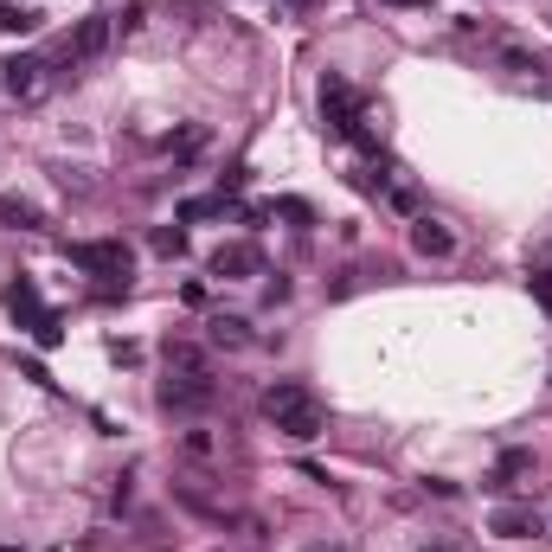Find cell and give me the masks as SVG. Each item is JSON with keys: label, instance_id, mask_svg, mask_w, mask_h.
<instances>
[{"label": "cell", "instance_id": "cell-8", "mask_svg": "<svg viewBox=\"0 0 552 552\" xmlns=\"http://www.w3.org/2000/svg\"><path fill=\"white\" fill-rule=\"evenodd\" d=\"M264 270V251H257V244H219V251H212V276H225V283H232V276H257Z\"/></svg>", "mask_w": 552, "mask_h": 552}, {"label": "cell", "instance_id": "cell-4", "mask_svg": "<svg viewBox=\"0 0 552 552\" xmlns=\"http://www.w3.org/2000/svg\"><path fill=\"white\" fill-rule=\"evenodd\" d=\"M71 264L110 276V289H129V244L122 238H90V244H71Z\"/></svg>", "mask_w": 552, "mask_h": 552}, {"label": "cell", "instance_id": "cell-10", "mask_svg": "<svg viewBox=\"0 0 552 552\" xmlns=\"http://www.w3.org/2000/svg\"><path fill=\"white\" fill-rule=\"evenodd\" d=\"M7 315L20 321V328H39V321L52 315V309H45V302H39V289L20 276V283H7Z\"/></svg>", "mask_w": 552, "mask_h": 552}, {"label": "cell", "instance_id": "cell-2", "mask_svg": "<svg viewBox=\"0 0 552 552\" xmlns=\"http://www.w3.org/2000/svg\"><path fill=\"white\" fill-rule=\"evenodd\" d=\"M321 122H328L341 142H360L366 155L379 148V142H373V129H366V97H360V90L347 84V78H334V71L321 78Z\"/></svg>", "mask_w": 552, "mask_h": 552}, {"label": "cell", "instance_id": "cell-11", "mask_svg": "<svg viewBox=\"0 0 552 552\" xmlns=\"http://www.w3.org/2000/svg\"><path fill=\"white\" fill-rule=\"evenodd\" d=\"M527 469H533L527 450H501V456H495V475H488V488H495V495H508V488H514Z\"/></svg>", "mask_w": 552, "mask_h": 552}, {"label": "cell", "instance_id": "cell-23", "mask_svg": "<svg viewBox=\"0 0 552 552\" xmlns=\"http://www.w3.org/2000/svg\"><path fill=\"white\" fill-rule=\"evenodd\" d=\"M33 341H39V347H58V341H65V328H58V315H45V321H39V328H33Z\"/></svg>", "mask_w": 552, "mask_h": 552}, {"label": "cell", "instance_id": "cell-12", "mask_svg": "<svg viewBox=\"0 0 552 552\" xmlns=\"http://www.w3.org/2000/svg\"><path fill=\"white\" fill-rule=\"evenodd\" d=\"M0 219L20 225V232H45V212L33 206V199H20V193H0Z\"/></svg>", "mask_w": 552, "mask_h": 552}, {"label": "cell", "instance_id": "cell-17", "mask_svg": "<svg viewBox=\"0 0 552 552\" xmlns=\"http://www.w3.org/2000/svg\"><path fill=\"white\" fill-rule=\"evenodd\" d=\"M232 206L225 193H206V199H180V225H199V219H219V212Z\"/></svg>", "mask_w": 552, "mask_h": 552}, {"label": "cell", "instance_id": "cell-9", "mask_svg": "<svg viewBox=\"0 0 552 552\" xmlns=\"http://www.w3.org/2000/svg\"><path fill=\"white\" fill-rule=\"evenodd\" d=\"M488 533H501V540H533V533H546V520L533 514V508H495Z\"/></svg>", "mask_w": 552, "mask_h": 552}, {"label": "cell", "instance_id": "cell-13", "mask_svg": "<svg viewBox=\"0 0 552 552\" xmlns=\"http://www.w3.org/2000/svg\"><path fill=\"white\" fill-rule=\"evenodd\" d=\"M495 65L514 71V78H533V71H546L540 52H527V45H495Z\"/></svg>", "mask_w": 552, "mask_h": 552}, {"label": "cell", "instance_id": "cell-14", "mask_svg": "<svg viewBox=\"0 0 552 552\" xmlns=\"http://www.w3.org/2000/svg\"><path fill=\"white\" fill-rule=\"evenodd\" d=\"M39 20H45V13L26 7V0H0V33H33Z\"/></svg>", "mask_w": 552, "mask_h": 552}, {"label": "cell", "instance_id": "cell-28", "mask_svg": "<svg viewBox=\"0 0 552 552\" xmlns=\"http://www.w3.org/2000/svg\"><path fill=\"white\" fill-rule=\"evenodd\" d=\"M296 7H309V0H296Z\"/></svg>", "mask_w": 552, "mask_h": 552}, {"label": "cell", "instance_id": "cell-19", "mask_svg": "<svg viewBox=\"0 0 552 552\" xmlns=\"http://www.w3.org/2000/svg\"><path fill=\"white\" fill-rule=\"evenodd\" d=\"M199 148H206V129H199V122H193V129H180L174 142H167V155H174V161H193Z\"/></svg>", "mask_w": 552, "mask_h": 552}, {"label": "cell", "instance_id": "cell-6", "mask_svg": "<svg viewBox=\"0 0 552 552\" xmlns=\"http://www.w3.org/2000/svg\"><path fill=\"white\" fill-rule=\"evenodd\" d=\"M110 33H116V20H103V13H97V20H84L78 33L65 39V65H90V58H103V52H110Z\"/></svg>", "mask_w": 552, "mask_h": 552}, {"label": "cell", "instance_id": "cell-5", "mask_svg": "<svg viewBox=\"0 0 552 552\" xmlns=\"http://www.w3.org/2000/svg\"><path fill=\"white\" fill-rule=\"evenodd\" d=\"M7 97L13 103H45L52 97V65H45V58H7Z\"/></svg>", "mask_w": 552, "mask_h": 552}, {"label": "cell", "instance_id": "cell-1", "mask_svg": "<svg viewBox=\"0 0 552 552\" xmlns=\"http://www.w3.org/2000/svg\"><path fill=\"white\" fill-rule=\"evenodd\" d=\"M264 418H270L283 437L309 443V437H321V424H328V405H321L302 379H276V386L264 392Z\"/></svg>", "mask_w": 552, "mask_h": 552}, {"label": "cell", "instance_id": "cell-7", "mask_svg": "<svg viewBox=\"0 0 552 552\" xmlns=\"http://www.w3.org/2000/svg\"><path fill=\"white\" fill-rule=\"evenodd\" d=\"M411 251H418V257H450L456 232L443 219H431V212H418V219H411Z\"/></svg>", "mask_w": 552, "mask_h": 552}, {"label": "cell", "instance_id": "cell-21", "mask_svg": "<svg viewBox=\"0 0 552 552\" xmlns=\"http://www.w3.org/2000/svg\"><path fill=\"white\" fill-rule=\"evenodd\" d=\"M527 289H533V302H540V309L552 315V270H546V264H540V270L527 276Z\"/></svg>", "mask_w": 552, "mask_h": 552}, {"label": "cell", "instance_id": "cell-25", "mask_svg": "<svg viewBox=\"0 0 552 552\" xmlns=\"http://www.w3.org/2000/svg\"><path fill=\"white\" fill-rule=\"evenodd\" d=\"M398 7H431V0H398Z\"/></svg>", "mask_w": 552, "mask_h": 552}, {"label": "cell", "instance_id": "cell-22", "mask_svg": "<svg viewBox=\"0 0 552 552\" xmlns=\"http://www.w3.org/2000/svg\"><path fill=\"white\" fill-rule=\"evenodd\" d=\"M155 251H161V257H180V251H187V232H167V225H161V232H155Z\"/></svg>", "mask_w": 552, "mask_h": 552}, {"label": "cell", "instance_id": "cell-18", "mask_svg": "<svg viewBox=\"0 0 552 552\" xmlns=\"http://www.w3.org/2000/svg\"><path fill=\"white\" fill-rule=\"evenodd\" d=\"M212 341H219V347H251V321L219 315V321H212Z\"/></svg>", "mask_w": 552, "mask_h": 552}, {"label": "cell", "instance_id": "cell-15", "mask_svg": "<svg viewBox=\"0 0 552 552\" xmlns=\"http://www.w3.org/2000/svg\"><path fill=\"white\" fill-rule=\"evenodd\" d=\"M167 373H212L193 341H167Z\"/></svg>", "mask_w": 552, "mask_h": 552}, {"label": "cell", "instance_id": "cell-20", "mask_svg": "<svg viewBox=\"0 0 552 552\" xmlns=\"http://www.w3.org/2000/svg\"><path fill=\"white\" fill-rule=\"evenodd\" d=\"M270 212H276V219H289V225H315L309 199H270Z\"/></svg>", "mask_w": 552, "mask_h": 552}, {"label": "cell", "instance_id": "cell-26", "mask_svg": "<svg viewBox=\"0 0 552 552\" xmlns=\"http://www.w3.org/2000/svg\"><path fill=\"white\" fill-rule=\"evenodd\" d=\"M540 257H546V264H552V238H546V251H540Z\"/></svg>", "mask_w": 552, "mask_h": 552}, {"label": "cell", "instance_id": "cell-3", "mask_svg": "<svg viewBox=\"0 0 552 552\" xmlns=\"http://www.w3.org/2000/svg\"><path fill=\"white\" fill-rule=\"evenodd\" d=\"M212 398H219V379L212 373H167L161 379V411L193 418V411H212Z\"/></svg>", "mask_w": 552, "mask_h": 552}, {"label": "cell", "instance_id": "cell-16", "mask_svg": "<svg viewBox=\"0 0 552 552\" xmlns=\"http://www.w3.org/2000/svg\"><path fill=\"white\" fill-rule=\"evenodd\" d=\"M180 456H193V463H212V456H219V437H212L206 424H193V431H180Z\"/></svg>", "mask_w": 552, "mask_h": 552}, {"label": "cell", "instance_id": "cell-24", "mask_svg": "<svg viewBox=\"0 0 552 552\" xmlns=\"http://www.w3.org/2000/svg\"><path fill=\"white\" fill-rule=\"evenodd\" d=\"M392 206H398V212H411V219H418V187H392Z\"/></svg>", "mask_w": 552, "mask_h": 552}, {"label": "cell", "instance_id": "cell-27", "mask_svg": "<svg viewBox=\"0 0 552 552\" xmlns=\"http://www.w3.org/2000/svg\"><path fill=\"white\" fill-rule=\"evenodd\" d=\"M424 552H443V546H424Z\"/></svg>", "mask_w": 552, "mask_h": 552}]
</instances>
